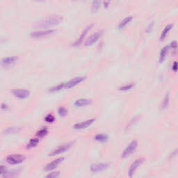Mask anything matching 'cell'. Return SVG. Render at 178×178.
<instances>
[{
  "instance_id": "6da1fadb",
  "label": "cell",
  "mask_w": 178,
  "mask_h": 178,
  "mask_svg": "<svg viewBox=\"0 0 178 178\" xmlns=\"http://www.w3.org/2000/svg\"><path fill=\"white\" fill-rule=\"evenodd\" d=\"M63 20V17L61 15L48 16L45 18L42 19L39 22L36 23V26L38 27H48L59 25Z\"/></svg>"
},
{
  "instance_id": "7a4b0ae2",
  "label": "cell",
  "mask_w": 178,
  "mask_h": 178,
  "mask_svg": "<svg viewBox=\"0 0 178 178\" xmlns=\"http://www.w3.org/2000/svg\"><path fill=\"white\" fill-rule=\"evenodd\" d=\"M27 159V157L22 154H13V155H8L6 158V163L12 166L21 164L24 163Z\"/></svg>"
},
{
  "instance_id": "3957f363",
  "label": "cell",
  "mask_w": 178,
  "mask_h": 178,
  "mask_svg": "<svg viewBox=\"0 0 178 178\" xmlns=\"http://www.w3.org/2000/svg\"><path fill=\"white\" fill-rule=\"evenodd\" d=\"M73 144L74 141H70L66 143H64L61 145H59V146L56 147L55 149H54V150H52V151L49 152V156L54 157L62 155V154L65 153V152H67L68 150H70V149L71 148V147L73 145Z\"/></svg>"
},
{
  "instance_id": "277c9868",
  "label": "cell",
  "mask_w": 178,
  "mask_h": 178,
  "mask_svg": "<svg viewBox=\"0 0 178 178\" xmlns=\"http://www.w3.org/2000/svg\"><path fill=\"white\" fill-rule=\"evenodd\" d=\"M145 161V159L143 158V157H139V158L136 159L132 163H131V165L129 166V169L127 171V175L129 177H132L134 176V175L135 174L136 171H137L138 168L140 167L144 163Z\"/></svg>"
},
{
  "instance_id": "5b68a950",
  "label": "cell",
  "mask_w": 178,
  "mask_h": 178,
  "mask_svg": "<svg viewBox=\"0 0 178 178\" xmlns=\"http://www.w3.org/2000/svg\"><path fill=\"white\" fill-rule=\"evenodd\" d=\"M63 160H64L63 157H57L55 159L52 160V161L47 163V164L44 166V168H43V170H44L45 171H47V172H51V171H56V169H57L58 166L63 162Z\"/></svg>"
},
{
  "instance_id": "8992f818",
  "label": "cell",
  "mask_w": 178,
  "mask_h": 178,
  "mask_svg": "<svg viewBox=\"0 0 178 178\" xmlns=\"http://www.w3.org/2000/svg\"><path fill=\"white\" fill-rule=\"evenodd\" d=\"M138 147V142L136 140H133L128 144V145L124 149L121 154L122 158H127L129 157L132 153L135 152Z\"/></svg>"
},
{
  "instance_id": "52a82bcc",
  "label": "cell",
  "mask_w": 178,
  "mask_h": 178,
  "mask_svg": "<svg viewBox=\"0 0 178 178\" xmlns=\"http://www.w3.org/2000/svg\"><path fill=\"white\" fill-rule=\"evenodd\" d=\"M95 121V118H90L86 121L77 123L73 125V129L75 130H82V129H87L93 124Z\"/></svg>"
},
{
  "instance_id": "ba28073f",
  "label": "cell",
  "mask_w": 178,
  "mask_h": 178,
  "mask_svg": "<svg viewBox=\"0 0 178 178\" xmlns=\"http://www.w3.org/2000/svg\"><path fill=\"white\" fill-rule=\"evenodd\" d=\"M102 34H103V31H102V30L95 32V33H93L92 35H91V36L85 41L84 45L86 46L92 45L93 44L95 43L99 39H100V37L102 36Z\"/></svg>"
},
{
  "instance_id": "9c48e42d",
  "label": "cell",
  "mask_w": 178,
  "mask_h": 178,
  "mask_svg": "<svg viewBox=\"0 0 178 178\" xmlns=\"http://www.w3.org/2000/svg\"><path fill=\"white\" fill-rule=\"evenodd\" d=\"M109 167L108 163H93L90 167V171L93 173H98L105 171Z\"/></svg>"
},
{
  "instance_id": "30bf717a",
  "label": "cell",
  "mask_w": 178,
  "mask_h": 178,
  "mask_svg": "<svg viewBox=\"0 0 178 178\" xmlns=\"http://www.w3.org/2000/svg\"><path fill=\"white\" fill-rule=\"evenodd\" d=\"M12 93L15 97L19 99H26L30 96V91L23 89H15L12 91Z\"/></svg>"
},
{
  "instance_id": "8fae6325",
  "label": "cell",
  "mask_w": 178,
  "mask_h": 178,
  "mask_svg": "<svg viewBox=\"0 0 178 178\" xmlns=\"http://www.w3.org/2000/svg\"><path fill=\"white\" fill-rule=\"evenodd\" d=\"M86 79V76L76 77L72 79L70 81H68V82L65 83V88H66V89H70V88L75 87V86H77V85H78L81 82L84 81Z\"/></svg>"
},
{
  "instance_id": "7c38bea8",
  "label": "cell",
  "mask_w": 178,
  "mask_h": 178,
  "mask_svg": "<svg viewBox=\"0 0 178 178\" xmlns=\"http://www.w3.org/2000/svg\"><path fill=\"white\" fill-rule=\"evenodd\" d=\"M20 171L19 169L6 170L1 174V178H18L20 177Z\"/></svg>"
},
{
  "instance_id": "4fadbf2b",
  "label": "cell",
  "mask_w": 178,
  "mask_h": 178,
  "mask_svg": "<svg viewBox=\"0 0 178 178\" xmlns=\"http://www.w3.org/2000/svg\"><path fill=\"white\" fill-rule=\"evenodd\" d=\"M55 31V30L52 29H48L45 30H40V31H37L34 32H31V36L33 38H41V37L49 36V35L52 34Z\"/></svg>"
},
{
  "instance_id": "5bb4252c",
  "label": "cell",
  "mask_w": 178,
  "mask_h": 178,
  "mask_svg": "<svg viewBox=\"0 0 178 178\" xmlns=\"http://www.w3.org/2000/svg\"><path fill=\"white\" fill-rule=\"evenodd\" d=\"M93 26V24H91V25H88V26L84 29V31L81 32V35H80V36L79 37V38H77V39L75 41V42L74 43V44H73L74 46H78V45H79L81 43H82L83 40H84L85 36H86L88 32L91 29V28H92Z\"/></svg>"
},
{
  "instance_id": "9a60e30c",
  "label": "cell",
  "mask_w": 178,
  "mask_h": 178,
  "mask_svg": "<svg viewBox=\"0 0 178 178\" xmlns=\"http://www.w3.org/2000/svg\"><path fill=\"white\" fill-rule=\"evenodd\" d=\"M17 60H18V57H17V56L6 57L1 60V64L3 67H7L9 65H12L13 63H15Z\"/></svg>"
},
{
  "instance_id": "2e32d148",
  "label": "cell",
  "mask_w": 178,
  "mask_h": 178,
  "mask_svg": "<svg viewBox=\"0 0 178 178\" xmlns=\"http://www.w3.org/2000/svg\"><path fill=\"white\" fill-rule=\"evenodd\" d=\"M91 103H92V100L91 99L80 98L74 102V105L77 107H83L91 105Z\"/></svg>"
},
{
  "instance_id": "e0dca14e",
  "label": "cell",
  "mask_w": 178,
  "mask_h": 178,
  "mask_svg": "<svg viewBox=\"0 0 178 178\" xmlns=\"http://www.w3.org/2000/svg\"><path fill=\"white\" fill-rule=\"evenodd\" d=\"M38 143H39V139H38V137L32 138V139H30V140L29 141V142L27 143L26 147L28 150H30V149H32L33 148V147H36L37 145H38Z\"/></svg>"
},
{
  "instance_id": "ac0fdd59",
  "label": "cell",
  "mask_w": 178,
  "mask_h": 178,
  "mask_svg": "<svg viewBox=\"0 0 178 178\" xmlns=\"http://www.w3.org/2000/svg\"><path fill=\"white\" fill-rule=\"evenodd\" d=\"M173 25L171 23V24H168V25H167L166 27H164V29H163L162 32L161 33V35H160V40H161V41H162V40H163L165 38H166V36L168 35V33H169V31H171V29L173 28Z\"/></svg>"
},
{
  "instance_id": "d6986e66",
  "label": "cell",
  "mask_w": 178,
  "mask_h": 178,
  "mask_svg": "<svg viewBox=\"0 0 178 178\" xmlns=\"http://www.w3.org/2000/svg\"><path fill=\"white\" fill-rule=\"evenodd\" d=\"M169 49V45H166L165 47H163L162 49H161L159 53V60L160 63H162L163 61L166 59V55H167V53Z\"/></svg>"
},
{
  "instance_id": "ffe728a7",
  "label": "cell",
  "mask_w": 178,
  "mask_h": 178,
  "mask_svg": "<svg viewBox=\"0 0 178 178\" xmlns=\"http://www.w3.org/2000/svg\"><path fill=\"white\" fill-rule=\"evenodd\" d=\"M169 105H170V95H169V93L168 92L165 94L164 97H163V99L162 103H161V109H162L163 110L166 109H168Z\"/></svg>"
},
{
  "instance_id": "44dd1931",
  "label": "cell",
  "mask_w": 178,
  "mask_h": 178,
  "mask_svg": "<svg viewBox=\"0 0 178 178\" xmlns=\"http://www.w3.org/2000/svg\"><path fill=\"white\" fill-rule=\"evenodd\" d=\"M133 20V17L131 15H129L127 16V17H126L125 18L123 19L122 21L120 22L119 25H118V28L120 29H123L124 27H125L127 25H128V24L130 22L131 20Z\"/></svg>"
},
{
  "instance_id": "7402d4cb",
  "label": "cell",
  "mask_w": 178,
  "mask_h": 178,
  "mask_svg": "<svg viewBox=\"0 0 178 178\" xmlns=\"http://www.w3.org/2000/svg\"><path fill=\"white\" fill-rule=\"evenodd\" d=\"M94 139L97 142L105 143L108 141L109 136L105 134H97L95 136Z\"/></svg>"
},
{
  "instance_id": "603a6c76",
  "label": "cell",
  "mask_w": 178,
  "mask_h": 178,
  "mask_svg": "<svg viewBox=\"0 0 178 178\" xmlns=\"http://www.w3.org/2000/svg\"><path fill=\"white\" fill-rule=\"evenodd\" d=\"M21 129L20 127H8L4 131V133L5 134H18L20 132Z\"/></svg>"
},
{
  "instance_id": "cb8c5ba5",
  "label": "cell",
  "mask_w": 178,
  "mask_h": 178,
  "mask_svg": "<svg viewBox=\"0 0 178 178\" xmlns=\"http://www.w3.org/2000/svg\"><path fill=\"white\" fill-rule=\"evenodd\" d=\"M49 133V130H48V128L45 127H42L41 129H40L39 130L36 132V135L38 139L40 138H43L45 137V136H47Z\"/></svg>"
},
{
  "instance_id": "d4e9b609",
  "label": "cell",
  "mask_w": 178,
  "mask_h": 178,
  "mask_svg": "<svg viewBox=\"0 0 178 178\" xmlns=\"http://www.w3.org/2000/svg\"><path fill=\"white\" fill-rule=\"evenodd\" d=\"M65 88V83H61V84H59L57 85V86H54L53 87L50 88L49 89V92L50 93H54V92H58V91H60L61 90Z\"/></svg>"
},
{
  "instance_id": "484cf974",
  "label": "cell",
  "mask_w": 178,
  "mask_h": 178,
  "mask_svg": "<svg viewBox=\"0 0 178 178\" xmlns=\"http://www.w3.org/2000/svg\"><path fill=\"white\" fill-rule=\"evenodd\" d=\"M61 175V172L59 171H53L48 173L43 178H59Z\"/></svg>"
},
{
  "instance_id": "4316f807",
  "label": "cell",
  "mask_w": 178,
  "mask_h": 178,
  "mask_svg": "<svg viewBox=\"0 0 178 178\" xmlns=\"http://www.w3.org/2000/svg\"><path fill=\"white\" fill-rule=\"evenodd\" d=\"M44 120L47 123H53L56 121V118L54 115L52 114V113H48L47 115H45Z\"/></svg>"
},
{
  "instance_id": "83f0119b",
  "label": "cell",
  "mask_w": 178,
  "mask_h": 178,
  "mask_svg": "<svg viewBox=\"0 0 178 178\" xmlns=\"http://www.w3.org/2000/svg\"><path fill=\"white\" fill-rule=\"evenodd\" d=\"M100 5L101 1H93L92 6H91V11H92V12H96L97 11H98V9L100 7Z\"/></svg>"
},
{
  "instance_id": "f1b7e54d",
  "label": "cell",
  "mask_w": 178,
  "mask_h": 178,
  "mask_svg": "<svg viewBox=\"0 0 178 178\" xmlns=\"http://www.w3.org/2000/svg\"><path fill=\"white\" fill-rule=\"evenodd\" d=\"M58 113L60 116L61 117H65V115H68V111L65 107H60L58 109Z\"/></svg>"
},
{
  "instance_id": "f546056e",
  "label": "cell",
  "mask_w": 178,
  "mask_h": 178,
  "mask_svg": "<svg viewBox=\"0 0 178 178\" xmlns=\"http://www.w3.org/2000/svg\"><path fill=\"white\" fill-rule=\"evenodd\" d=\"M134 84H133V83L127 84H125V85H123V86H121V87L119 88V90L120 91H129V90H131L133 87H134Z\"/></svg>"
},
{
  "instance_id": "4dcf8cb0",
  "label": "cell",
  "mask_w": 178,
  "mask_h": 178,
  "mask_svg": "<svg viewBox=\"0 0 178 178\" xmlns=\"http://www.w3.org/2000/svg\"><path fill=\"white\" fill-rule=\"evenodd\" d=\"M169 47H171V48H173V49H175L177 47V42H176V41H173V42L171 43V44H170Z\"/></svg>"
},
{
  "instance_id": "1f68e13d",
  "label": "cell",
  "mask_w": 178,
  "mask_h": 178,
  "mask_svg": "<svg viewBox=\"0 0 178 178\" xmlns=\"http://www.w3.org/2000/svg\"><path fill=\"white\" fill-rule=\"evenodd\" d=\"M172 69H173V70H174L175 72L177 71V70H178V62L175 61L174 63H173Z\"/></svg>"
},
{
  "instance_id": "d6a6232c",
  "label": "cell",
  "mask_w": 178,
  "mask_h": 178,
  "mask_svg": "<svg viewBox=\"0 0 178 178\" xmlns=\"http://www.w3.org/2000/svg\"><path fill=\"white\" fill-rule=\"evenodd\" d=\"M9 109V105L5 103H2L1 105V109L2 111H6Z\"/></svg>"
},
{
  "instance_id": "836d02e7",
  "label": "cell",
  "mask_w": 178,
  "mask_h": 178,
  "mask_svg": "<svg viewBox=\"0 0 178 178\" xmlns=\"http://www.w3.org/2000/svg\"><path fill=\"white\" fill-rule=\"evenodd\" d=\"M153 26H154V22H152L151 23L148 25V27H147V28L146 29V32H147V33L150 32V31L152 29V27H153Z\"/></svg>"
},
{
  "instance_id": "e575fe53",
  "label": "cell",
  "mask_w": 178,
  "mask_h": 178,
  "mask_svg": "<svg viewBox=\"0 0 178 178\" xmlns=\"http://www.w3.org/2000/svg\"><path fill=\"white\" fill-rule=\"evenodd\" d=\"M110 4V1H103V4L105 7H108V6Z\"/></svg>"
}]
</instances>
